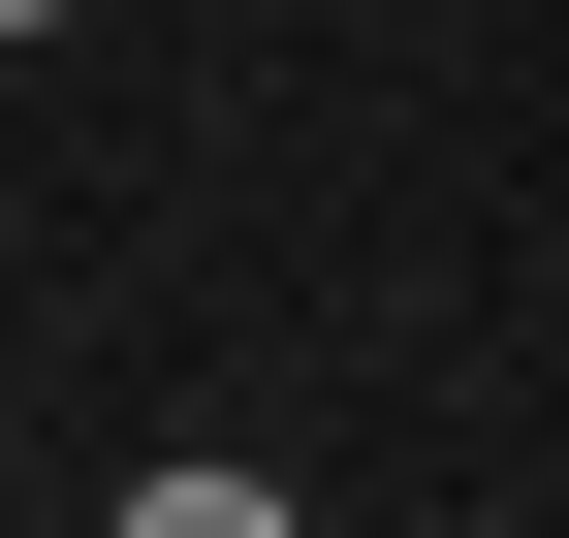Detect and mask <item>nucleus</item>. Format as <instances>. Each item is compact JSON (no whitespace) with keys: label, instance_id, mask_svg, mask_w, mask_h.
<instances>
[{"label":"nucleus","instance_id":"nucleus-1","mask_svg":"<svg viewBox=\"0 0 569 538\" xmlns=\"http://www.w3.org/2000/svg\"><path fill=\"white\" fill-rule=\"evenodd\" d=\"M0 32H63V0H0Z\"/></svg>","mask_w":569,"mask_h":538}]
</instances>
